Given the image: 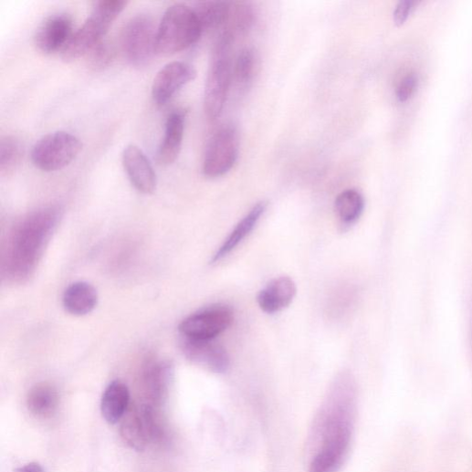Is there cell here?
<instances>
[{"mask_svg":"<svg viewBox=\"0 0 472 472\" xmlns=\"http://www.w3.org/2000/svg\"><path fill=\"white\" fill-rule=\"evenodd\" d=\"M194 10L200 20L205 33L206 31L218 30L227 26L231 4L223 2L200 3Z\"/></svg>","mask_w":472,"mask_h":472,"instance_id":"44dd1931","label":"cell"},{"mask_svg":"<svg viewBox=\"0 0 472 472\" xmlns=\"http://www.w3.org/2000/svg\"><path fill=\"white\" fill-rule=\"evenodd\" d=\"M121 433L127 445L136 451H144L151 443L147 427L139 409L126 417L122 423Z\"/></svg>","mask_w":472,"mask_h":472,"instance_id":"7402d4cb","label":"cell"},{"mask_svg":"<svg viewBox=\"0 0 472 472\" xmlns=\"http://www.w3.org/2000/svg\"><path fill=\"white\" fill-rule=\"evenodd\" d=\"M131 401V394L126 384L120 381L113 382L106 389L101 400V413L110 425L118 424L125 415Z\"/></svg>","mask_w":472,"mask_h":472,"instance_id":"d6986e66","label":"cell"},{"mask_svg":"<svg viewBox=\"0 0 472 472\" xmlns=\"http://www.w3.org/2000/svg\"><path fill=\"white\" fill-rule=\"evenodd\" d=\"M197 76L194 66L174 61L165 65L154 78L152 96L158 106L166 105L175 94Z\"/></svg>","mask_w":472,"mask_h":472,"instance_id":"30bf717a","label":"cell"},{"mask_svg":"<svg viewBox=\"0 0 472 472\" xmlns=\"http://www.w3.org/2000/svg\"><path fill=\"white\" fill-rule=\"evenodd\" d=\"M254 15L250 6L245 4L232 6L230 10L227 32L233 36L235 33H245L250 29L253 25Z\"/></svg>","mask_w":472,"mask_h":472,"instance_id":"d4e9b609","label":"cell"},{"mask_svg":"<svg viewBox=\"0 0 472 472\" xmlns=\"http://www.w3.org/2000/svg\"><path fill=\"white\" fill-rule=\"evenodd\" d=\"M89 65L94 69H103L107 68L113 59V50L110 46L103 40L94 47L87 55Z\"/></svg>","mask_w":472,"mask_h":472,"instance_id":"4316f807","label":"cell"},{"mask_svg":"<svg viewBox=\"0 0 472 472\" xmlns=\"http://www.w3.org/2000/svg\"><path fill=\"white\" fill-rule=\"evenodd\" d=\"M417 5L418 3L414 2V0H404V2H401L394 12L395 24L397 26L404 25Z\"/></svg>","mask_w":472,"mask_h":472,"instance_id":"f1b7e54d","label":"cell"},{"mask_svg":"<svg viewBox=\"0 0 472 472\" xmlns=\"http://www.w3.org/2000/svg\"><path fill=\"white\" fill-rule=\"evenodd\" d=\"M157 28V54L163 56L193 47L204 34L195 11L184 5L169 7Z\"/></svg>","mask_w":472,"mask_h":472,"instance_id":"277c9868","label":"cell"},{"mask_svg":"<svg viewBox=\"0 0 472 472\" xmlns=\"http://www.w3.org/2000/svg\"><path fill=\"white\" fill-rule=\"evenodd\" d=\"M335 209L343 224L351 225L361 217L363 212V197L355 190H347L337 197Z\"/></svg>","mask_w":472,"mask_h":472,"instance_id":"603a6c76","label":"cell"},{"mask_svg":"<svg viewBox=\"0 0 472 472\" xmlns=\"http://www.w3.org/2000/svg\"><path fill=\"white\" fill-rule=\"evenodd\" d=\"M99 294L89 283L78 281L72 283L63 295V307L70 315L82 317L97 308Z\"/></svg>","mask_w":472,"mask_h":472,"instance_id":"e0dca14e","label":"cell"},{"mask_svg":"<svg viewBox=\"0 0 472 472\" xmlns=\"http://www.w3.org/2000/svg\"><path fill=\"white\" fill-rule=\"evenodd\" d=\"M239 153V137L233 127L221 129L210 141L203 171L205 176L216 178L227 173L236 164Z\"/></svg>","mask_w":472,"mask_h":472,"instance_id":"9c48e42d","label":"cell"},{"mask_svg":"<svg viewBox=\"0 0 472 472\" xmlns=\"http://www.w3.org/2000/svg\"><path fill=\"white\" fill-rule=\"evenodd\" d=\"M81 146L80 141L68 132H53L33 146L31 159L41 171L56 172L69 165L78 157Z\"/></svg>","mask_w":472,"mask_h":472,"instance_id":"8992f818","label":"cell"},{"mask_svg":"<svg viewBox=\"0 0 472 472\" xmlns=\"http://www.w3.org/2000/svg\"><path fill=\"white\" fill-rule=\"evenodd\" d=\"M185 114L174 110L167 118L164 135L156 152V161L162 166H168L177 159L184 139Z\"/></svg>","mask_w":472,"mask_h":472,"instance_id":"9a60e30c","label":"cell"},{"mask_svg":"<svg viewBox=\"0 0 472 472\" xmlns=\"http://www.w3.org/2000/svg\"><path fill=\"white\" fill-rule=\"evenodd\" d=\"M180 347L186 359L214 372L225 373L230 367V357L226 350L214 340L183 337Z\"/></svg>","mask_w":472,"mask_h":472,"instance_id":"8fae6325","label":"cell"},{"mask_svg":"<svg viewBox=\"0 0 472 472\" xmlns=\"http://www.w3.org/2000/svg\"><path fill=\"white\" fill-rule=\"evenodd\" d=\"M297 295L295 281L288 276L272 279L257 296V304L267 314L279 312L291 305Z\"/></svg>","mask_w":472,"mask_h":472,"instance_id":"5bb4252c","label":"cell"},{"mask_svg":"<svg viewBox=\"0 0 472 472\" xmlns=\"http://www.w3.org/2000/svg\"><path fill=\"white\" fill-rule=\"evenodd\" d=\"M61 217L58 206H48L26 217L14 233L7 270L16 280H24L35 270Z\"/></svg>","mask_w":472,"mask_h":472,"instance_id":"6da1fadb","label":"cell"},{"mask_svg":"<svg viewBox=\"0 0 472 472\" xmlns=\"http://www.w3.org/2000/svg\"><path fill=\"white\" fill-rule=\"evenodd\" d=\"M351 405L335 406L326 417L320 451L314 456L309 472H337L350 447L352 424Z\"/></svg>","mask_w":472,"mask_h":472,"instance_id":"7a4b0ae2","label":"cell"},{"mask_svg":"<svg viewBox=\"0 0 472 472\" xmlns=\"http://www.w3.org/2000/svg\"><path fill=\"white\" fill-rule=\"evenodd\" d=\"M234 321L233 309L216 304L187 317L179 325L182 337L196 340H215L226 331Z\"/></svg>","mask_w":472,"mask_h":472,"instance_id":"ba28073f","label":"cell"},{"mask_svg":"<svg viewBox=\"0 0 472 472\" xmlns=\"http://www.w3.org/2000/svg\"><path fill=\"white\" fill-rule=\"evenodd\" d=\"M257 56L253 49H243L236 61L235 77L241 84L249 83L256 72Z\"/></svg>","mask_w":472,"mask_h":472,"instance_id":"484cf974","label":"cell"},{"mask_svg":"<svg viewBox=\"0 0 472 472\" xmlns=\"http://www.w3.org/2000/svg\"><path fill=\"white\" fill-rule=\"evenodd\" d=\"M267 207V203L260 202L251 209V211L238 223L217 252L214 255L212 263H217L226 257L244 241L246 236L250 235L266 212Z\"/></svg>","mask_w":472,"mask_h":472,"instance_id":"ac0fdd59","label":"cell"},{"mask_svg":"<svg viewBox=\"0 0 472 472\" xmlns=\"http://www.w3.org/2000/svg\"><path fill=\"white\" fill-rule=\"evenodd\" d=\"M122 163L130 181L143 194H152L157 186L154 169L146 154L136 145L127 146L122 153Z\"/></svg>","mask_w":472,"mask_h":472,"instance_id":"4fadbf2b","label":"cell"},{"mask_svg":"<svg viewBox=\"0 0 472 472\" xmlns=\"http://www.w3.org/2000/svg\"><path fill=\"white\" fill-rule=\"evenodd\" d=\"M73 20L67 14H57L47 17L38 27L35 42L45 54H55L65 49L73 34Z\"/></svg>","mask_w":472,"mask_h":472,"instance_id":"7c38bea8","label":"cell"},{"mask_svg":"<svg viewBox=\"0 0 472 472\" xmlns=\"http://www.w3.org/2000/svg\"><path fill=\"white\" fill-rule=\"evenodd\" d=\"M233 43L234 36L225 31L215 47L205 91V110L212 121L221 116L228 96L233 76Z\"/></svg>","mask_w":472,"mask_h":472,"instance_id":"5b68a950","label":"cell"},{"mask_svg":"<svg viewBox=\"0 0 472 472\" xmlns=\"http://www.w3.org/2000/svg\"><path fill=\"white\" fill-rule=\"evenodd\" d=\"M24 156V146L16 137L7 136L0 142V173H13L20 165Z\"/></svg>","mask_w":472,"mask_h":472,"instance_id":"cb8c5ba5","label":"cell"},{"mask_svg":"<svg viewBox=\"0 0 472 472\" xmlns=\"http://www.w3.org/2000/svg\"><path fill=\"white\" fill-rule=\"evenodd\" d=\"M157 29L147 15L128 21L121 35V47L127 60L135 67H144L157 54Z\"/></svg>","mask_w":472,"mask_h":472,"instance_id":"52a82bcc","label":"cell"},{"mask_svg":"<svg viewBox=\"0 0 472 472\" xmlns=\"http://www.w3.org/2000/svg\"><path fill=\"white\" fill-rule=\"evenodd\" d=\"M418 78L415 74H408L400 81L397 89L396 96L400 102H407L415 92L418 87Z\"/></svg>","mask_w":472,"mask_h":472,"instance_id":"83f0119b","label":"cell"},{"mask_svg":"<svg viewBox=\"0 0 472 472\" xmlns=\"http://www.w3.org/2000/svg\"><path fill=\"white\" fill-rule=\"evenodd\" d=\"M15 472H46L43 467L37 463L32 462L26 466L20 467L15 470Z\"/></svg>","mask_w":472,"mask_h":472,"instance_id":"f546056e","label":"cell"},{"mask_svg":"<svg viewBox=\"0 0 472 472\" xmlns=\"http://www.w3.org/2000/svg\"><path fill=\"white\" fill-rule=\"evenodd\" d=\"M171 377L169 364L157 361L148 362L143 369L142 381L150 404L160 405L165 400Z\"/></svg>","mask_w":472,"mask_h":472,"instance_id":"2e32d148","label":"cell"},{"mask_svg":"<svg viewBox=\"0 0 472 472\" xmlns=\"http://www.w3.org/2000/svg\"><path fill=\"white\" fill-rule=\"evenodd\" d=\"M59 396L55 387L47 383L35 386L27 397V408L37 418H48L58 407Z\"/></svg>","mask_w":472,"mask_h":472,"instance_id":"ffe728a7","label":"cell"},{"mask_svg":"<svg viewBox=\"0 0 472 472\" xmlns=\"http://www.w3.org/2000/svg\"><path fill=\"white\" fill-rule=\"evenodd\" d=\"M127 5L128 3L123 0H101L94 3L89 16L82 26L74 32L62 51V58L68 62L87 56L94 47L104 40L110 28Z\"/></svg>","mask_w":472,"mask_h":472,"instance_id":"3957f363","label":"cell"}]
</instances>
